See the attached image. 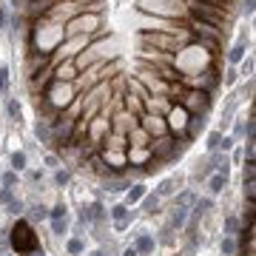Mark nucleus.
Returning <instances> with one entry per match:
<instances>
[{
  "label": "nucleus",
  "instance_id": "26",
  "mask_svg": "<svg viewBox=\"0 0 256 256\" xmlns=\"http://www.w3.org/2000/svg\"><path fill=\"white\" fill-rule=\"evenodd\" d=\"M51 228H54V234H66V217L63 219H51Z\"/></svg>",
  "mask_w": 256,
  "mask_h": 256
},
{
  "label": "nucleus",
  "instance_id": "28",
  "mask_svg": "<svg viewBox=\"0 0 256 256\" xmlns=\"http://www.w3.org/2000/svg\"><path fill=\"white\" fill-rule=\"evenodd\" d=\"M6 26H9V9L3 6V9H0V29H6Z\"/></svg>",
  "mask_w": 256,
  "mask_h": 256
},
{
  "label": "nucleus",
  "instance_id": "17",
  "mask_svg": "<svg viewBox=\"0 0 256 256\" xmlns=\"http://www.w3.org/2000/svg\"><path fill=\"white\" fill-rule=\"evenodd\" d=\"M17 182V171H6L3 174V188H15Z\"/></svg>",
  "mask_w": 256,
  "mask_h": 256
},
{
  "label": "nucleus",
  "instance_id": "18",
  "mask_svg": "<svg viewBox=\"0 0 256 256\" xmlns=\"http://www.w3.org/2000/svg\"><path fill=\"white\" fill-rule=\"evenodd\" d=\"M68 179H71V174H68V171H57V174H54V182H57L60 188L68 185Z\"/></svg>",
  "mask_w": 256,
  "mask_h": 256
},
{
  "label": "nucleus",
  "instance_id": "32",
  "mask_svg": "<svg viewBox=\"0 0 256 256\" xmlns=\"http://www.w3.org/2000/svg\"><path fill=\"white\" fill-rule=\"evenodd\" d=\"M46 165H51V168H57V157H54V154H49V157H46Z\"/></svg>",
  "mask_w": 256,
  "mask_h": 256
},
{
  "label": "nucleus",
  "instance_id": "1",
  "mask_svg": "<svg viewBox=\"0 0 256 256\" xmlns=\"http://www.w3.org/2000/svg\"><path fill=\"white\" fill-rule=\"evenodd\" d=\"M9 234H12V248H15L20 256H29V254L37 251V236H34L32 225H29L26 219H20Z\"/></svg>",
  "mask_w": 256,
  "mask_h": 256
},
{
  "label": "nucleus",
  "instance_id": "5",
  "mask_svg": "<svg viewBox=\"0 0 256 256\" xmlns=\"http://www.w3.org/2000/svg\"><path fill=\"white\" fill-rule=\"evenodd\" d=\"M185 219H188V208H174V214H171V228H182L185 225Z\"/></svg>",
  "mask_w": 256,
  "mask_h": 256
},
{
  "label": "nucleus",
  "instance_id": "16",
  "mask_svg": "<svg viewBox=\"0 0 256 256\" xmlns=\"http://www.w3.org/2000/svg\"><path fill=\"white\" fill-rule=\"evenodd\" d=\"M236 231H239V222L234 219V217H228V219H225V234H228V236H234Z\"/></svg>",
  "mask_w": 256,
  "mask_h": 256
},
{
  "label": "nucleus",
  "instance_id": "8",
  "mask_svg": "<svg viewBox=\"0 0 256 256\" xmlns=\"http://www.w3.org/2000/svg\"><path fill=\"white\" fill-rule=\"evenodd\" d=\"M225 182H228L225 174H214V177H211V194H219L222 188H225Z\"/></svg>",
  "mask_w": 256,
  "mask_h": 256
},
{
  "label": "nucleus",
  "instance_id": "4",
  "mask_svg": "<svg viewBox=\"0 0 256 256\" xmlns=\"http://www.w3.org/2000/svg\"><path fill=\"white\" fill-rule=\"evenodd\" d=\"M137 254L139 256H148L154 254V236H148V234H139V239H137Z\"/></svg>",
  "mask_w": 256,
  "mask_h": 256
},
{
  "label": "nucleus",
  "instance_id": "14",
  "mask_svg": "<svg viewBox=\"0 0 256 256\" xmlns=\"http://www.w3.org/2000/svg\"><path fill=\"white\" fill-rule=\"evenodd\" d=\"M46 217H49L46 205H32V219H46Z\"/></svg>",
  "mask_w": 256,
  "mask_h": 256
},
{
  "label": "nucleus",
  "instance_id": "19",
  "mask_svg": "<svg viewBox=\"0 0 256 256\" xmlns=\"http://www.w3.org/2000/svg\"><path fill=\"white\" fill-rule=\"evenodd\" d=\"M219 142H222V134H219V131H214V134L208 137V148H211V151H217V148H219Z\"/></svg>",
  "mask_w": 256,
  "mask_h": 256
},
{
  "label": "nucleus",
  "instance_id": "30",
  "mask_svg": "<svg viewBox=\"0 0 256 256\" xmlns=\"http://www.w3.org/2000/svg\"><path fill=\"white\" fill-rule=\"evenodd\" d=\"M242 12H245V15H251V12H254V0H245V6H242Z\"/></svg>",
  "mask_w": 256,
  "mask_h": 256
},
{
  "label": "nucleus",
  "instance_id": "13",
  "mask_svg": "<svg viewBox=\"0 0 256 256\" xmlns=\"http://www.w3.org/2000/svg\"><path fill=\"white\" fill-rule=\"evenodd\" d=\"M12 168H15V171H23V168H26V154H23V151H15V154H12Z\"/></svg>",
  "mask_w": 256,
  "mask_h": 256
},
{
  "label": "nucleus",
  "instance_id": "21",
  "mask_svg": "<svg viewBox=\"0 0 256 256\" xmlns=\"http://www.w3.org/2000/svg\"><path fill=\"white\" fill-rule=\"evenodd\" d=\"M49 217L51 219H63V217H66V205H54L49 211Z\"/></svg>",
  "mask_w": 256,
  "mask_h": 256
},
{
  "label": "nucleus",
  "instance_id": "6",
  "mask_svg": "<svg viewBox=\"0 0 256 256\" xmlns=\"http://www.w3.org/2000/svg\"><path fill=\"white\" fill-rule=\"evenodd\" d=\"M145 197V185H134L131 191H128V199H125V205H134V202H139Z\"/></svg>",
  "mask_w": 256,
  "mask_h": 256
},
{
  "label": "nucleus",
  "instance_id": "9",
  "mask_svg": "<svg viewBox=\"0 0 256 256\" xmlns=\"http://www.w3.org/2000/svg\"><path fill=\"white\" fill-rule=\"evenodd\" d=\"M228 60H231V63H242V60H245V43H236V46L231 49V54H228Z\"/></svg>",
  "mask_w": 256,
  "mask_h": 256
},
{
  "label": "nucleus",
  "instance_id": "2",
  "mask_svg": "<svg viewBox=\"0 0 256 256\" xmlns=\"http://www.w3.org/2000/svg\"><path fill=\"white\" fill-rule=\"evenodd\" d=\"M54 137H57L60 142H74V119L63 117V122L54 125Z\"/></svg>",
  "mask_w": 256,
  "mask_h": 256
},
{
  "label": "nucleus",
  "instance_id": "11",
  "mask_svg": "<svg viewBox=\"0 0 256 256\" xmlns=\"http://www.w3.org/2000/svg\"><path fill=\"white\" fill-rule=\"evenodd\" d=\"M174 185H177L174 179H165V182H159V188H157V197H171V194L177 191Z\"/></svg>",
  "mask_w": 256,
  "mask_h": 256
},
{
  "label": "nucleus",
  "instance_id": "27",
  "mask_svg": "<svg viewBox=\"0 0 256 256\" xmlns=\"http://www.w3.org/2000/svg\"><path fill=\"white\" fill-rule=\"evenodd\" d=\"M254 179H245V194H248V202H254Z\"/></svg>",
  "mask_w": 256,
  "mask_h": 256
},
{
  "label": "nucleus",
  "instance_id": "22",
  "mask_svg": "<svg viewBox=\"0 0 256 256\" xmlns=\"http://www.w3.org/2000/svg\"><path fill=\"white\" fill-rule=\"evenodd\" d=\"M194 202V194L191 191H185V194H179V199H177V208H185V205Z\"/></svg>",
  "mask_w": 256,
  "mask_h": 256
},
{
  "label": "nucleus",
  "instance_id": "20",
  "mask_svg": "<svg viewBox=\"0 0 256 256\" xmlns=\"http://www.w3.org/2000/svg\"><path fill=\"white\" fill-rule=\"evenodd\" d=\"M68 254H83V242L80 239H68Z\"/></svg>",
  "mask_w": 256,
  "mask_h": 256
},
{
  "label": "nucleus",
  "instance_id": "25",
  "mask_svg": "<svg viewBox=\"0 0 256 256\" xmlns=\"http://www.w3.org/2000/svg\"><path fill=\"white\" fill-rule=\"evenodd\" d=\"M12 199H15V194H12V188H0V202H3V205H9V202H12Z\"/></svg>",
  "mask_w": 256,
  "mask_h": 256
},
{
  "label": "nucleus",
  "instance_id": "7",
  "mask_svg": "<svg viewBox=\"0 0 256 256\" xmlns=\"http://www.w3.org/2000/svg\"><path fill=\"white\" fill-rule=\"evenodd\" d=\"M34 134H37V139H40V142H46V145H51V131L46 128V122H37Z\"/></svg>",
  "mask_w": 256,
  "mask_h": 256
},
{
  "label": "nucleus",
  "instance_id": "24",
  "mask_svg": "<svg viewBox=\"0 0 256 256\" xmlns=\"http://www.w3.org/2000/svg\"><path fill=\"white\" fill-rule=\"evenodd\" d=\"M23 211H26V205L20 202V199H12V202H9V214L17 217V214H23Z\"/></svg>",
  "mask_w": 256,
  "mask_h": 256
},
{
  "label": "nucleus",
  "instance_id": "23",
  "mask_svg": "<svg viewBox=\"0 0 256 256\" xmlns=\"http://www.w3.org/2000/svg\"><path fill=\"white\" fill-rule=\"evenodd\" d=\"M0 91H9V68H0Z\"/></svg>",
  "mask_w": 256,
  "mask_h": 256
},
{
  "label": "nucleus",
  "instance_id": "12",
  "mask_svg": "<svg viewBox=\"0 0 256 256\" xmlns=\"http://www.w3.org/2000/svg\"><path fill=\"white\" fill-rule=\"evenodd\" d=\"M234 254H236V242L231 236H225L222 239V256H234Z\"/></svg>",
  "mask_w": 256,
  "mask_h": 256
},
{
  "label": "nucleus",
  "instance_id": "31",
  "mask_svg": "<svg viewBox=\"0 0 256 256\" xmlns=\"http://www.w3.org/2000/svg\"><path fill=\"white\" fill-rule=\"evenodd\" d=\"M222 148H225V151H228V148H231V145H234V139H231V137H222V142H219Z\"/></svg>",
  "mask_w": 256,
  "mask_h": 256
},
{
  "label": "nucleus",
  "instance_id": "10",
  "mask_svg": "<svg viewBox=\"0 0 256 256\" xmlns=\"http://www.w3.org/2000/svg\"><path fill=\"white\" fill-rule=\"evenodd\" d=\"M157 208H159V197H157V194H154V197H142V211H145V214H154Z\"/></svg>",
  "mask_w": 256,
  "mask_h": 256
},
{
  "label": "nucleus",
  "instance_id": "35",
  "mask_svg": "<svg viewBox=\"0 0 256 256\" xmlns=\"http://www.w3.org/2000/svg\"><path fill=\"white\" fill-rule=\"evenodd\" d=\"M29 256H43V251H34V254H29Z\"/></svg>",
  "mask_w": 256,
  "mask_h": 256
},
{
  "label": "nucleus",
  "instance_id": "34",
  "mask_svg": "<svg viewBox=\"0 0 256 256\" xmlns=\"http://www.w3.org/2000/svg\"><path fill=\"white\" fill-rule=\"evenodd\" d=\"M88 256H105V254H102V251H91Z\"/></svg>",
  "mask_w": 256,
  "mask_h": 256
},
{
  "label": "nucleus",
  "instance_id": "3",
  "mask_svg": "<svg viewBox=\"0 0 256 256\" xmlns=\"http://www.w3.org/2000/svg\"><path fill=\"white\" fill-rule=\"evenodd\" d=\"M111 217H114V225L122 231V228L128 225V205H114V208H111Z\"/></svg>",
  "mask_w": 256,
  "mask_h": 256
},
{
  "label": "nucleus",
  "instance_id": "15",
  "mask_svg": "<svg viewBox=\"0 0 256 256\" xmlns=\"http://www.w3.org/2000/svg\"><path fill=\"white\" fill-rule=\"evenodd\" d=\"M6 111H9V117H12V119H20V102H17V100H9Z\"/></svg>",
  "mask_w": 256,
  "mask_h": 256
},
{
  "label": "nucleus",
  "instance_id": "33",
  "mask_svg": "<svg viewBox=\"0 0 256 256\" xmlns=\"http://www.w3.org/2000/svg\"><path fill=\"white\" fill-rule=\"evenodd\" d=\"M122 256H139V254H137V248L131 245V248H125V251H122Z\"/></svg>",
  "mask_w": 256,
  "mask_h": 256
},
{
  "label": "nucleus",
  "instance_id": "29",
  "mask_svg": "<svg viewBox=\"0 0 256 256\" xmlns=\"http://www.w3.org/2000/svg\"><path fill=\"white\" fill-rule=\"evenodd\" d=\"M251 71H254V60H251V57H248V60H245V63H242V74H248V77H251Z\"/></svg>",
  "mask_w": 256,
  "mask_h": 256
}]
</instances>
